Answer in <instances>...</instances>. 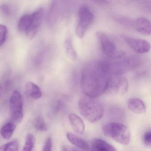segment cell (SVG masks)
I'll list each match as a JSON object with an SVG mask.
<instances>
[{
    "label": "cell",
    "mask_w": 151,
    "mask_h": 151,
    "mask_svg": "<svg viewBox=\"0 0 151 151\" xmlns=\"http://www.w3.org/2000/svg\"><path fill=\"white\" fill-rule=\"evenodd\" d=\"M111 76L107 60L91 62L82 71L81 89L86 96L97 98L106 93Z\"/></svg>",
    "instance_id": "obj_1"
},
{
    "label": "cell",
    "mask_w": 151,
    "mask_h": 151,
    "mask_svg": "<svg viewBox=\"0 0 151 151\" xmlns=\"http://www.w3.org/2000/svg\"><path fill=\"white\" fill-rule=\"evenodd\" d=\"M78 109L84 118L91 123L99 122L104 114V108L96 98L86 95L78 101Z\"/></svg>",
    "instance_id": "obj_2"
},
{
    "label": "cell",
    "mask_w": 151,
    "mask_h": 151,
    "mask_svg": "<svg viewBox=\"0 0 151 151\" xmlns=\"http://www.w3.org/2000/svg\"><path fill=\"white\" fill-rule=\"evenodd\" d=\"M103 133L122 145H127L130 141L129 129L125 125L119 123L112 122L106 124L102 128Z\"/></svg>",
    "instance_id": "obj_3"
},
{
    "label": "cell",
    "mask_w": 151,
    "mask_h": 151,
    "mask_svg": "<svg viewBox=\"0 0 151 151\" xmlns=\"http://www.w3.org/2000/svg\"><path fill=\"white\" fill-rule=\"evenodd\" d=\"M101 50L104 54L111 59H121L124 56V54L117 51L114 43L105 33L99 32L96 33Z\"/></svg>",
    "instance_id": "obj_4"
},
{
    "label": "cell",
    "mask_w": 151,
    "mask_h": 151,
    "mask_svg": "<svg viewBox=\"0 0 151 151\" xmlns=\"http://www.w3.org/2000/svg\"><path fill=\"white\" fill-rule=\"evenodd\" d=\"M129 84L123 75H112L106 93L111 95H123L127 92Z\"/></svg>",
    "instance_id": "obj_5"
},
{
    "label": "cell",
    "mask_w": 151,
    "mask_h": 151,
    "mask_svg": "<svg viewBox=\"0 0 151 151\" xmlns=\"http://www.w3.org/2000/svg\"><path fill=\"white\" fill-rule=\"evenodd\" d=\"M78 20L76 28V34L78 37L82 38L86 30L93 21V14L87 6L80 8L78 11Z\"/></svg>",
    "instance_id": "obj_6"
},
{
    "label": "cell",
    "mask_w": 151,
    "mask_h": 151,
    "mask_svg": "<svg viewBox=\"0 0 151 151\" xmlns=\"http://www.w3.org/2000/svg\"><path fill=\"white\" fill-rule=\"evenodd\" d=\"M11 117L15 122H20L23 118V101L20 92L13 93L9 101Z\"/></svg>",
    "instance_id": "obj_7"
},
{
    "label": "cell",
    "mask_w": 151,
    "mask_h": 151,
    "mask_svg": "<svg viewBox=\"0 0 151 151\" xmlns=\"http://www.w3.org/2000/svg\"><path fill=\"white\" fill-rule=\"evenodd\" d=\"M123 39L126 44L136 52L145 53L151 49L150 44L146 40L127 37H124Z\"/></svg>",
    "instance_id": "obj_8"
},
{
    "label": "cell",
    "mask_w": 151,
    "mask_h": 151,
    "mask_svg": "<svg viewBox=\"0 0 151 151\" xmlns=\"http://www.w3.org/2000/svg\"><path fill=\"white\" fill-rule=\"evenodd\" d=\"M32 15V24L31 27L25 34L30 39H32L35 37L38 31L39 28L42 23L44 15V9H39Z\"/></svg>",
    "instance_id": "obj_9"
},
{
    "label": "cell",
    "mask_w": 151,
    "mask_h": 151,
    "mask_svg": "<svg viewBox=\"0 0 151 151\" xmlns=\"http://www.w3.org/2000/svg\"><path fill=\"white\" fill-rule=\"evenodd\" d=\"M134 29L138 32L144 35H151V22L145 18H138L133 24Z\"/></svg>",
    "instance_id": "obj_10"
},
{
    "label": "cell",
    "mask_w": 151,
    "mask_h": 151,
    "mask_svg": "<svg viewBox=\"0 0 151 151\" xmlns=\"http://www.w3.org/2000/svg\"><path fill=\"white\" fill-rule=\"evenodd\" d=\"M127 106L129 109L135 114H144L146 110V107L144 101L137 98H133L128 100Z\"/></svg>",
    "instance_id": "obj_11"
},
{
    "label": "cell",
    "mask_w": 151,
    "mask_h": 151,
    "mask_svg": "<svg viewBox=\"0 0 151 151\" xmlns=\"http://www.w3.org/2000/svg\"><path fill=\"white\" fill-rule=\"evenodd\" d=\"M68 118L74 130L78 134H83L85 131V124L82 118L75 114H69Z\"/></svg>",
    "instance_id": "obj_12"
},
{
    "label": "cell",
    "mask_w": 151,
    "mask_h": 151,
    "mask_svg": "<svg viewBox=\"0 0 151 151\" xmlns=\"http://www.w3.org/2000/svg\"><path fill=\"white\" fill-rule=\"evenodd\" d=\"M91 145V148L93 151H116V149L114 146L101 139H94L92 141Z\"/></svg>",
    "instance_id": "obj_13"
},
{
    "label": "cell",
    "mask_w": 151,
    "mask_h": 151,
    "mask_svg": "<svg viewBox=\"0 0 151 151\" xmlns=\"http://www.w3.org/2000/svg\"><path fill=\"white\" fill-rule=\"evenodd\" d=\"M67 138L71 144L81 150H89L90 149L89 145L86 141L71 132L67 133Z\"/></svg>",
    "instance_id": "obj_14"
},
{
    "label": "cell",
    "mask_w": 151,
    "mask_h": 151,
    "mask_svg": "<svg viewBox=\"0 0 151 151\" xmlns=\"http://www.w3.org/2000/svg\"><path fill=\"white\" fill-rule=\"evenodd\" d=\"M25 90L28 95L34 99H38L42 96L40 87L32 82H28L25 85Z\"/></svg>",
    "instance_id": "obj_15"
},
{
    "label": "cell",
    "mask_w": 151,
    "mask_h": 151,
    "mask_svg": "<svg viewBox=\"0 0 151 151\" xmlns=\"http://www.w3.org/2000/svg\"><path fill=\"white\" fill-rule=\"evenodd\" d=\"M32 24V15L26 14L21 17L18 22L17 28L18 31L26 34L31 27Z\"/></svg>",
    "instance_id": "obj_16"
},
{
    "label": "cell",
    "mask_w": 151,
    "mask_h": 151,
    "mask_svg": "<svg viewBox=\"0 0 151 151\" xmlns=\"http://www.w3.org/2000/svg\"><path fill=\"white\" fill-rule=\"evenodd\" d=\"M16 125L14 122H9L5 124L1 129V134L3 138L9 139L13 136Z\"/></svg>",
    "instance_id": "obj_17"
},
{
    "label": "cell",
    "mask_w": 151,
    "mask_h": 151,
    "mask_svg": "<svg viewBox=\"0 0 151 151\" xmlns=\"http://www.w3.org/2000/svg\"><path fill=\"white\" fill-rule=\"evenodd\" d=\"M64 47L68 55L73 60H76L77 59V54L73 47L72 40L70 38H68L64 42Z\"/></svg>",
    "instance_id": "obj_18"
},
{
    "label": "cell",
    "mask_w": 151,
    "mask_h": 151,
    "mask_svg": "<svg viewBox=\"0 0 151 151\" xmlns=\"http://www.w3.org/2000/svg\"><path fill=\"white\" fill-rule=\"evenodd\" d=\"M33 125L35 129L39 131L45 132L47 129L45 121L41 116H38L35 118L33 122Z\"/></svg>",
    "instance_id": "obj_19"
},
{
    "label": "cell",
    "mask_w": 151,
    "mask_h": 151,
    "mask_svg": "<svg viewBox=\"0 0 151 151\" xmlns=\"http://www.w3.org/2000/svg\"><path fill=\"white\" fill-rule=\"evenodd\" d=\"M35 139L34 136L31 133H28L25 138V142L23 148V151H30L33 149L35 145Z\"/></svg>",
    "instance_id": "obj_20"
},
{
    "label": "cell",
    "mask_w": 151,
    "mask_h": 151,
    "mask_svg": "<svg viewBox=\"0 0 151 151\" xmlns=\"http://www.w3.org/2000/svg\"><path fill=\"white\" fill-rule=\"evenodd\" d=\"M19 148V143L17 140L10 141L0 147L1 151H17Z\"/></svg>",
    "instance_id": "obj_21"
},
{
    "label": "cell",
    "mask_w": 151,
    "mask_h": 151,
    "mask_svg": "<svg viewBox=\"0 0 151 151\" xmlns=\"http://www.w3.org/2000/svg\"><path fill=\"white\" fill-rule=\"evenodd\" d=\"M8 35V30L7 27L3 24H0V47L2 46L6 41Z\"/></svg>",
    "instance_id": "obj_22"
},
{
    "label": "cell",
    "mask_w": 151,
    "mask_h": 151,
    "mask_svg": "<svg viewBox=\"0 0 151 151\" xmlns=\"http://www.w3.org/2000/svg\"><path fill=\"white\" fill-rule=\"evenodd\" d=\"M52 140L51 137H48L46 139L42 150L44 151H50L52 150Z\"/></svg>",
    "instance_id": "obj_23"
},
{
    "label": "cell",
    "mask_w": 151,
    "mask_h": 151,
    "mask_svg": "<svg viewBox=\"0 0 151 151\" xmlns=\"http://www.w3.org/2000/svg\"><path fill=\"white\" fill-rule=\"evenodd\" d=\"M143 141L146 145L151 147V131L145 132L143 137Z\"/></svg>",
    "instance_id": "obj_24"
},
{
    "label": "cell",
    "mask_w": 151,
    "mask_h": 151,
    "mask_svg": "<svg viewBox=\"0 0 151 151\" xmlns=\"http://www.w3.org/2000/svg\"><path fill=\"white\" fill-rule=\"evenodd\" d=\"M1 13L6 16H10L11 13V9L10 6L7 4H3L1 6Z\"/></svg>",
    "instance_id": "obj_25"
},
{
    "label": "cell",
    "mask_w": 151,
    "mask_h": 151,
    "mask_svg": "<svg viewBox=\"0 0 151 151\" xmlns=\"http://www.w3.org/2000/svg\"><path fill=\"white\" fill-rule=\"evenodd\" d=\"M42 60V56L41 54H39L36 57V63L38 64V65L40 64V63H41Z\"/></svg>",
    "instance_id": "obj_26"
},
{
    "label": "cell",
    "mask_w": 151,
    "mask_h": 151,
    "mask_svg": "<svg viewBox=\"0 0 151 151\" xmlns=\"http://www.w3.org/2000/svg\"><path fill=\"white\" fill-rule=\"evenodd\" d=\"M99 2H102V3H106L107 0H95Z\"/></svg>",
    "instance_id": "obj_27"
}]
</instances>
